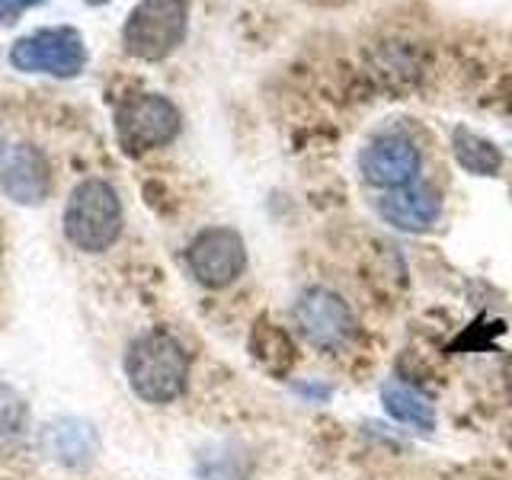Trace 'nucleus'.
I'll return each mask as SVG.
<instances>
[{
	"instance_id": "13",
	"label": "nucleus",
	"mask_w": 512,
	"mask_h": 480,
	"mask_svg": "<svg viewBox=\"0 0 512 480\" xmlns=\"http://www.w3.org/2000/svg\"><path fill=\"white\" fill-rule=\"evenodd\" d=\"M452 151L458 164L474 176H496L503 167L500 148H496L493 141L468 132V128H455L452 132Z\"/></svg>"
},
{
	"instance_id": "1",
	"label": "nucleus",
	"mask_w": 512,
	"mask_h": 480,
	"mask_svg": "<svg viewBox=\"0 0 512 480\" xmlns=\"http://www.w3.org/2000/svg\"><path fill=\"white\" fill-rule=\"evenodd\" d=\"M125 375L132 391L148 404H170L186 391L189 356L170 333H144L125 356Z\"/></svg>"
},
{
	"instance_id": "11",
	"label": "nucleus",
	"mask_w": 512,
	"mask_h": 480,
	"mask_svg": "<svg viewBox=\"0 0 512 480\" xmlns=\"http://www.w3.org/2000/svg\"><path fill=\"white\" fill-rule=\"evenodd\" d=\"M42 448L48 458H55L64 468H87L100 452L96 429L77 416H61L42 429Z\"/></svg>"
},
{
	"instance_id": "8",
	"label": "nucleus",
	"mask_w": 512,
	"mask_h": 480,
	"mask_svg": "<svg viewBox=\"0 0 512 480\" xmlns=\"http://www.w3.org/2000/svg\"><path fill=\"white\" fill-rule=\"evenodd\" d=\"M420 148L404 135H381L359 157L365 180L378 189H400L420 173Z\"/></svg>"
},
{
	"instance_id": "17",
	"label": "nucleus",
	"mask_w": 512,
	"mask_h": 480,
	"mask_svg": "<svg viewBox=\"0 0 512 480\" xmlns=\"http://www.w3.org/2000/svg\"><path fill=\"white\" fill-rule=\"evenodd\" d=\"M84 4H90V7H103V4H109V0H84Z\"/></svg>"
},
{
	"instance_id": "12",
	"label": "nucleus",
	"mask_w": 512,
	"mask_h": 480,
	"mask_svg": "<svg viewBox=\"0 0 512 480\" xmlns=\"http://www.w3.org/2000/svg\"><path fill=\"white\" fill-rule=\"evenodd\" d=\"M381 404L384 410H388L397 423H407V426H416V429H432L436 426V410H432V404L416 394L413 388H407V384L400 381H388L381 388Z\"/></svg>"
},
{
	"instance_id": "6",
	"label": "nucleus",
	"mask_w": 512,
	"mask_h": 480,
	"mask_svg": "<svg viewBox=\"0 0 512 480\" xmlns=\"http://www.w3.org/2000/svg\"><path fill=\"white\" fill-rule=\"evenodd\" d=\"M186 263L205 288L231 285L247 266L244 237L234 228H208L186 250Z\"/></svg>"
},
{
	"instance_id": "2",
	"label": "nucleus",
	"mask_w": 512,
	"mask_h": 480,
	"mask_svg": "<svg viewBox=\"0 0 512 480\" xmlns=\"http://www.w3.org/2000/svg\"><path fill=\"white\" fill-rule=\"evenodd\" d=\"M64 234L87 253H103L122 234V202L106 180H84L64 208Z\"/></svg>"
},
{
	"instance_id": "15",
	"label": "nucleus",
	"mask_w": 512,
	"mask_h": 480,
	"mask_svg": "<svg viewBox=\"0 0 512 480\" xmlns=\"http://www.w3.org/2000/svg\"><path fill=\"white\" fill-rule=\"evenodd\" d=\"M26 426V404L13 388L0 384V439L20 436Z\"/></svg>"
},
{
	"instance_id": "16",
	"label": "nucleus",
	"mask_w": 512,
	"mask_h": 480,
	"mask_svg": "<svg viewBox=\"0 0 512 480\" xmlns=\"http://www.w3.org/2000/svg\"><path fill=\"white\" fill-rule=\"evenodd\" d=\"M42 0H0V26L16 23L29 7H39Z\"/></svg>"
},
{
	"instance_id": "9",
	"label": "nucleus",
	"mask_w": 512,
	"mask_h": 480,
	"mask_svg": "<svg viewBox=\"0 0 512 480\" xmlns=\"http://www.w3.org/2000/svg\"><path fill=\"white\" fill-rule=\"evenodd\" d=\"M0 186L16 205H42L52 189V170L39 148L13 144L0 157Z\"/></svg>"
},
{
	"instance_id": "10",
	"label": "nucleus",
	"mask_w": 512,
	"mask_h": 480,
	"mask_svg": "<svg viewBox=\"0 0 512 480\" xmlns=\"http://www.w3.org/2000/svg\"><path fill=\"white\" fill-rule=\"evenodd\" d=\"M378 212L391 228L407 231V234H420L436 224V218L442 215V202L429 186L407 183L400 189H388V196L378 199Z\"/></svg>"
},
{
	"instance_id": "5",
	"label": "nucleus",
	"mask_w": 512,
	"mask_h": 480,
	"mask_svg": "<svg viewBox=\"0 0 512 480\" xmlns=\"http://www.w3.org/2000/svg\"><path fill=\"white\" fill-rule=\"evenodd\" d=\"M10 64L23 74L74 77L87 64V45L80 39V32L71 26L39 29L10 48Z\"/></svg>"
},
{
	"instance_id": "3",
	"label": "nucleus",
	"mask_w": 512,
	"mask_h": 480,
	"mask_svg": "<svg viewBox=\"0 0 512 480\" xmlns=\"http://www.w3.org/2000/svg\"><path fill=\"white\" fill-rule=\"evenodd\" d=\"M189 0H141L128 13L122 29V45L141 61H164L186 39Z\"/></svg>"
},
{
	"instance_id": "14",
	"label": "nucleus",
	"mask_w": 512,
	"mask_h": 480,
	"mask_svg": "<svg viewBox=\"0 0 512 480\" xmlns=\"http://www.w3.org/2000/svg\"><path fill=\"white\" fill-rule=\"evenodd\" d=\"M250 346H253V356L260 359L272 375H285L295 362V346L288 340V333L276 324H269V320L256 324Z\"/></svg>"
},
{
	"instance_id": "4",
	"label": "nucleus",
	"mask_w": 512,
	"mask_h": 480,
	"mask_svg": "<svg viewBox=\"0 0 512 480\" xmlns=\"http://www.w3.org/2000/svg\"><path fill=\"white\" fill-rule=\"evenodd\" d=\"M180 109L160 93H132L116 109V135L128 154L164 148L180 135Z\"/></svg>"
},
{
	"instance_id": "7",
	"label": "nucleus",
	"mask_w": 512,
	"mask_h": 480,
	"mask_svg": "<svg viewBox=\"0 0 512 480\" xmlns=\"http://www.w3.org/2000/svg\"><path fill=\"white\" fill-rule=\"evenodd\" d=\"M295 320L304 340L317 349H340L356 336V314L349 304L327 292V288H311L295 304Z\"/></svg>"
}]
</instances>
